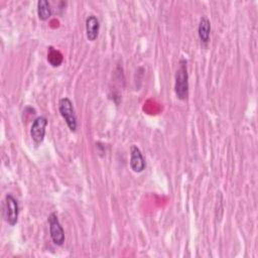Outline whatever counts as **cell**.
I'll use <instances>...</instances> for the list:
<instances>
[{"instance_id": "1", "label": "cell", "mask_w": 258, "mask_h": 258, "mask_svg": "<svg viewBox=\"0 0 258 258\" xmlns=\"http://www.w3.org/2000/svg\"><path fill=\"white\" fill-rule=\"evenodd\" d=\"M174 92L177 99L181 101L186 100L188 96V75H187L186 59L184 58H180L178 62V68L175 74Z\"/></svg>"}, {"instance_id": "2", "label": "cell", "mask_w": 258, "mask_h": 258, "mask_svg": "<svg viewBox=\"0 0 258 258\" xmlns=\"http://www.w3.org/2000/svg\"><path fill=\"white\" fill-rule=\"evenodd\" d=\"M58 110L61 117L66 121L69 129L72 132H75L77 130L78 123H77V116H76L72 101L66 97L61 98L58 102Z\"/></svg>"}, {"instance_id": "3", "label": "cell", "mask_w": 258, "mask_h": 258, "mask_svg": "<svg viewBox=\"0 0 258 258\" xmlns=\"http://www.w3.org/2000/svg\"><path fill=\"white\" fill-rule=\"evenodd\" d=\"M49 226L50 238L56 246H61L64 242V231L58 221V218L55 213H51L47 219Z\"/></svg>"}, {"instance_id": "4", "label": "cell", "mask_w": 258, "mask_h": 258, "mask_svg": "<svg viewBox=\"0 0 258 258\" xmlns=\"http://www.w3.org/2000/svg\"><path fill=\"white\" fill-rule=\"evenodd\" d=\"M6 202V222L10 226H14L17 224L18 221V214H19V206L17 200L11 195L7 194L5 197Z\"/></svg>"}, {"instance_id": "5", "label": "cell", "mask_w": 258, "mask_h": 258, "mask_svg": "<svg viewBox=\"0 0 258 258\" xmlns=\"http://www.w3.org/2000/svg\"><path fill=\"white\" fill-rule=\"evenodd\" d=\"M46 125H47V119L43 116H39L33 121L30 128V136L36 144H39L43 141L45 136Z\"/></svg>"}, {"instance_id": "6", "label": "cell", "mask_w": 258, "mask_h": 258, "mask_svg": "<svg viewBox=\"0 0 258 258\" xmlns=\"http://www.w3.org/2000/svg\"><path fill=\"white\" fill-rule=\"evenodd\" d=\"M130 167L134 172H142L145 169L146 163L145 159L142 155L141 150L136 146L132 145L130 147V161H129Z\"/></svg>"}, {"instance_id": "7", "label": "cell", "mask_w": 258, "mask_h": 258, "mask_svg": "<svg viewBox=\"0 0 258 258\" xmlns=\"http://www.w3.org/2000/svg\"><path fill=\"white\" fill-rule=\"evenodd\" d=\"M99 29H100V22L98 18L91 14L87 17L86 19V35L87 38L90 41H94L97 39L98 34H99Z\"/></svg>"}, {"instance_id": "8", "label": "cell", "mask_w": 258, "mask_h": 258, "mask_svg": "<svg viewBox=\"0 0 258 258\" xmlns=\"http://www.w3.org/2000/svg\"><path fill=\"white\" fill-rule=\"evenodd\" d=\"M210 32H211V22L207 16H202L200 19V23L198 26V33L201 41L207 44L210 40Z\"/></svg>"}, {"instance_id": "9", "label": "cell", "mask_w": 258, "mask_h": 258, "mask_svg": "<svg viewBox=\"0 0 258 258\" xmlns=\"http://www.w3.org/2000/svg\"><path fill=\"white\" fill-rule=\"evenodd\" d=\"M37 15L42 21L47 20L51 16V8L46 0H39L37 2Z\"/></svg>"}, {"instance_id": "10", "label": "cell", "mask_w": 258, "mask_h": 258, "mask_svg": "<svg viewBox=\"0 0 258 258\" xmlns=\"http://www.w3.org/2000/svg\"><path fill=\"white\" fill-rule=\"evenodd\" d=\"M47 60L52 67H58L62 61V56L58 50H55L50 46L47 53Z\"/></svg>"}]
</instances>
